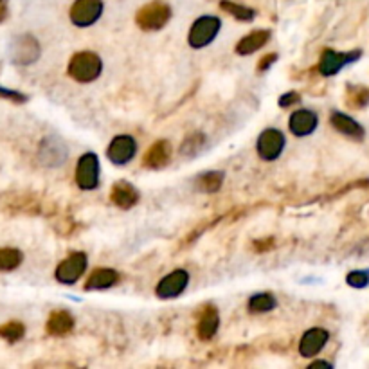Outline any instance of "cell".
<instances>
[{
  "mask_svg": "<svg viewBox=\"0 0 369 369\" xmlns=\"http://www.w3.org/2000/svg\"><path fill=\"white\" fill-rule=\"evenodd\" d=\"M276 307L277 301L270 292H260V294H254L249 299V312H253V314H267V312H272Z\"/></svg>",
  "mask_w": 369,
  "mask_h": 369,
  "instance_id": "obj_22",
  "label": "cell"
},
{
  "mask_svg": "<svg viewBox=\"0 0 369 369\" xmlns=\"http://www.w3.org/2000/svg\"><path fill=\"white\" fill-rule=\"evenodd\" d=\"M317 123V114H315L314 110L301 109L295 110L290 116V119H288V128H290V132L294 133L295 137H307L315 132Z\"/></svg>",
  "mask_w": 369,
  "mask_h": 369,
  "instance_id": "obj_14",
  "label": "cell"
},
{
  "mask_svg": "<svg viewBox=\"0 0 369 369\" xmlns=\"http://www.w3.org/2000/svg\"><path fill=\"white\" fill-rule=\"evenodd\" d=\"M362 53L360 51H351V53H338L334 51V49H326L321 55V60H319V72L323 76H335V74L341 72L348 63H353L360 58Z\"/></svg>",
  "mask_w": 369,
  "mask_h": 369,
  "instance_id": "obj_9",
  "label": "cell"
},
{
  "mask_svg": "<svg viewBox=\"0 0 369 369\" xmlns=\"http://www.w3.org/2000/svg\"><path fill=\"white\" fill-rule=\"evenodd\" d=\"M218 326H220V315L213 304H206L200 312V319L197 323V335L200 341H211L216 335Z\"/></svg>",
  "mask_w": 369,
  "mask_h": 369,
  "instance_id": "obj_16",
  "label": "cell"
},
{
  "mask_svg": "<svg viewBox=\"0 0 369 369\" xmlns=\"http://www.w3.org/2000/svg\"><path fill=\"white\" fill-rule=\"evenodd\" d=\"M110 200L121 209H132L137 202H139V191L130 182L121 180L110 191Z\"/></svg>",
  "mask_w": 369,
  "mask_h": 369,
  "instance_id": "obj_18",
  "label": "cell"
},
{
  "mask_svg": "<svg viewBox=\"0 0 369 369\" xmlns=\"http://www.w3.org/2000/svg\"><path fill=\"white\" fill-rule=\"evenodd\" d=\"M89 258L85 253H72L56 267L55 277L62 285H74L87 270Z\"/></svg>",
  "mask_w": 369,
  "mask_h": 369,
  "instance_id": "obj_6",
  "label": "cell"
},
{
  "mask_svg": "<svg viewBox=\"0 0 369 369\" xmlns=\"http://www.w3.org/2000/svg\"><path fill=\"white\" fill-rule=\"evenodd\" d=\"M23 256L18 249L13 247H2L0 249V272H11L20 267Z\"/></svg>",
  "mask_w": 369,
  "mask_h": 369,
  "instance_id": "obj_24",
  "label": "cell"
},
{
  "mask_svg": "<svg viewBox=\"0 0 369 369\" xmlns=\"http://www.w3.org/2000/svg\"><path fill=\"white\" fill-rule=\"evenodd\" d=\"M40 163L47 167H56L65 163L67 159V146L58 139V137H45L40 143L38 150Z\"/></svg>",
  "mask_w": 369,
  "mask_h": 369,
  "instance_id": "obj_12",
  "label": "cell"
},
{
  "mask_svg": "<svg viewBox=\"0 0 369 369\" xmlns=\"http://www.w3.org/2000/svg\"><path fill=\"white\" fill-rule=\"evenodd\" d=\"M346 101L351 109H364L369 103V90L365 87H348Z\"/></svg>",
  "mask_w": 369,
  "mask_h": 369,
  "instance_id": "obj_27",
  "label": "cell"
},
{
  "mask_svg": "<svg viewBox=\"0 0 369 369\" xmlns=\"http://www.w3.org/2000/svg\"><path fill=\"white\" fill-rule=\"evenodd\" d=\"M26 335V326L20 321H9L0 326V337L8 342H18Z\"/></svg>",
  "mask_w": 369,
  "mask_h": 369,
  "instance_id": "obj_28",
  "label": "cell"
},
{
  "mask_svg": "<svg viewBox=\"0 0 369 369\" xmlns=\"http://www.w3.org/2000/svg\"><path fill=\"white\" fill-rule=\"evenodd\" d=\"M331 368V364L330 362H326V360H315L314 364H310V368Z\"/></svg>",
  "mask_w": 369,
  "mask_h": 369,
  "instance_id": "obj_34",
  "label": "cell"
},
{
  "mask_svg": "<svg viewBox=\"0 0 369 369\" xmlns=\"http://www.w3.org/2000/svg\"><path fill=\"white\" fill-rule=\"evenodd\" d=\"M40 55H42V47H40L38 40L33 35H20L13 40L11 62L15 63V65H33L35 62H38Z\"/></svg>",
  "mask_w": 369,
  "mask_h": 369,
  "instance_id": "obj_4",
  "label": "cell"
},
{
  "mask_svg": "<svg viewBox=\"0 0 369 369\" xmlns=\"http://www.w3.org/2000/svg\"><path fill=\"white\" fill-rule=\"evenodd\" d=\"M187 285H189V274L184 268H177V270H173L159 281L155 288V295L164 301L175 299L186 290Z\"/></svg>",
  "mask_w": 369,
  "mask_h": 369,
  "instance_id": "obj_10",
  "label": "cell"
},
{
  "mask_svg": "<svg viewBox=\"0 0 369 369\" xmlns=\"http://www.w3.org/2000/svg\"><path fill=\"white\" fill-rule=\"evenodd\" d=\"M137 143L132 136H117L114 137L112 143L109 144L106 155L109 160L116 166H125L136 157Z\"/></svg>",
  "mask_w": 369,
  "mask_h": 369,
  "instance_id": "obj_11",
  "label": "cell"
},
{
  "mask_svg": "<svg viewBox=\"0 0 369 369\" xmlns=\"http://www.w3.org/2000/svg\"><path fill=\"white\" fill-rule=\"evenodd\" d=\"M301 101V96L297 92H287L280 97V106L281 109H290V106L297 105Z\"/></svg>",
  "mask_w": 369,
  "mask_h": 369,
  "instance_id": "obj_31",
  "label": "cell"
},
{
  "mask_svg": "<svg viewBox=\"0 0 369 369\" xmlns=\"http://www.w3.org/2000/svg\"><path fill=\"white\" fill-rule=\"evenodd\" d=\"M0 97H4V99H9L13 103H26L28 101V96L18 90H11V89H4V87H0Z\"/></svg>",
  "mask_w": 369,
  "mask_h": 369,
  "instance_id": "obj_30",
  "label": "cell"
},
{
  "mask_svg": "<svg viewBox=\"0 0 369 369\" xmlns=\"http://www.w3.org/2000/svg\"><path fill=\"white\" fill-rule=\"evenodd\" d=\"M220 8L226 13H229V15H233L236 20H240V22H253L256 18V11L254 9L236 4V2H231V0H221Z\"/></svg>",
  "mask_w": 369,
  "mask_h": 369,
  "instance_id": "obj_25",
  "label": "cell"
},
{
  "mask_svg": "<svg viewBox=\"0 0 369 369\" xmlns=\"http://www.w3.org/2000/svg\"><path fill=\"white\" fill-rule=\"evenodd\" d=\"M330 121H331V126H334L338 133H342V136L350 137V139H353V141L364 139L365 130L362 128V125H358L353 117L346 116V114H342V112H334L331 114Z\"/></svg>",
  "mask_w": 369,
  "mask_h": 369,
  "instance_id": "obj_17",
  "label": "cell"
},
{
  "mask_svg": "<svg viewBox=\"0 0 369 369\" xmlns=\"http://www.w3.org/2000/svg\"><path fill=\"white\" fill-rule=\"evenodd\" d=\"M74 317L67 310H55L47 319L45 330L53 337H65L72 331Z\"/></svg>",
  "mask_w": 369,
  "mask_h": 369,
  "instance_id": "obj_19",
  "label": "cell"
},
{
  "mask_svg": "<svg viewBox=\"0 0 369 369\" xmlns=\"http://www.w3.org/2000/svg\"><path fill=\"white\" fill-rule=\"evenodd\" d=\"M171 18V6L164 0H152L137 11L136 23L143 31H159Z\"/></svg>",
  "mask_w": 369,
  "mask_h": 369,
  "instance_id": "obj_2",
  "label": "cell"
},
{
  "mask_svg": "<svg viewBox=\"0 0 369 369\" xmlns=\"http://www.w3.org/2000/svg\"><path fill=\"white\" fill-rule=\"evenodd\" d=\"M268 40H270V31H268V29H258V31H253L247 36H243V38L236 43V53L240 56L254 55L256 51H260Z\"/></svg>",
  "mask_w": 369,
  "mask_h": 369,
  "instance_id": "obj_20",
  "label": "cell"
},
{
  "mask_svg": "<svg viewBox=\"0 0 369 369\" xmlns=\"http://www.w3.org/2000/svg\"><path fill=\"white\" fill-rule=\"evenodd\" d=\"M119 283V274L114 268H96L85 283V290H106Z\"/></svg>",
  "mask_w": 369,
  "mask_h": 369,
  "instance_id": "obj_21",
  "label": "cell"
},
{
  "mask_svg": "<svg viewBox=\"0 0 369 369\" xmlns=\"http://www.w3.org/2000/svg\"><path fill=\"white\" fill-rule=\"evenodd\" d=\"M276 60H277L276 53H270V55L263 56V58H261V62L258 63V70H260V72H265V70H268L270 67H272V63L276 62Z\"/></svg>",
  "mask_w": 369,
  "mask_h": 369,
  "instance_id": "obj_32",
  "label": "cell"
},
{
  "mask_svg": "<svg viewBox=\"0 0 369 369\" xmlns=\"http://www.w3.org/2000/svg\"><path fill=\"white\" fill-rule=\"evenodd\" d=\"M8 16V2L6 0H0V22Z\"/></svg>",
  "mask_w": 369,
  "mask_h": 369,
  "instance_id": "obj_33",
  "label": "cell"
},
{
  "mask_svg": "<svg viewBox=\"0 0 369 369\" xmlns=\"http://www.w3.org/2000/svg\"><path fill=\"white\" fill-rule=\"evenodd\" d=\"M328 338H330V334L324 328H312V330L304 331V335L299 341L301 357L312 358L321 353L323 348L326 346Z\"/></svg>",
  "mask_w": 369,
  "mask_h": 369,
  "instance_id": "obj_13",
  "label": "cell"
},
{
  "mask_svg": "<svg viewBox=\"0 0 369 369\" xmlns=\"http://www.w3.org/2000/svg\"><path fill=\"white\" fill-rule=\"evenodd\" d=\"M103 0H76L70 6V22L76 28H90L103 15Z\"/></svg>",
  "mask_w": 369,
  "mask_h": 369,
  "instance_id": "obj_5",
  "label": "cell"
},
{
  "mask_svg": "<svg viewBox=\"0 0 369 369\" xmlns=\"http://www.w3.org/2000/svg\"><path fill=\"white\" fill-rule=\"evenodd\" d=\"M346 283L353 288H365L369 285V270H353L348 274Z\"/></svg>",
  "mask_w": 369,
  "mask_h": 369,
  "instance_id": "obj_29",
  "label": "cell"
},
{
  "mask_svg": "<svg viewBox=\"0 0 369 369\" xmlns=\"http://www.w3.org/2000/svg\"><path fill=\"white\" fill-rule=\"evenodd\" d=\"M67 72H69V76L74 82L92 83L101 76L103 62L96 53L79 51L70 58Z\"/></svg>",
  "mask_w": 369,
  "mask_h": 369,
  "instance_id": "obj_1",
  "label": "cell"
},
{
  "mask_svg": "<svg viewBox=\"0 0 369 369\" xmlns=\"http://www.w3.org/2000/svg\"><path fill=\"white\" fill-rule=\"evenodd\" d=\"M99 159L96 153L89 152L79 157L76 166V184L82 189L92 191L99 186Z\"/></svg>",
  "mask_w": 369,
  "mask_h": 369,
  "instance_id": "obj_7",
  "label": "cell"
},
{
  "mask_svg": "<svg viewBox=\"0 0 369 369\" xmlns=\"http://www.w3.org/2000/svg\"><path fill=\"white\" fill-rule=\"evenodd\" d=\"M171 153H173V150H171V144L167 143L166 139L157 141V143H153L152 146L148 148L143 163L144 166L150 167V170H160V167L170 164Z\"/></svg>",
  "mask_w": 369,
  "mask_h": 369,
  "instance_id": "obj_15",
  "label": "cell"
},
{
  "mask_svg": "<svg viewBox=\"0 0 369 369\" xmlns=\"http://www.w3.org/2000/svg\"><path fill=\"white\" fill-rule=\"evenodd\" d=\"M285 144H287V139H285L283 132L276 128H267L258 137L256 152L263 160H276L283 153Z\"/></svg>",
  "mask_w": 369,
  "mask_h": 369,
  "instance_id": "obj_8",
  "label": "cell"
},
{
  "mask_svg": "<svg viewBox=\"0 0 369 369\" xmlns=\"http://www.w3.org/2000/svg\"><path fill=\"white\" fill-rule=\"evenodd\" d=\"M221 28V20L213 15H204L193 22L187 35V42L193 49H202L207 47L218 36Z\"/></svg>",
  "mask_w": 369,
  "mask_h": 369,
  "instance_id": "obj_3",
  "label": "cell"
},
{
  "mask_svg": "<svg viewBox=\"0 0 369 369\" xmlns=\"http://www.w3.org/2000/svg\"><path fill=\"white\" fill-rule=\"evenodd\" d=\"M224 184V173L221 171H207L197 179V189L202 193H216Z\"/></svg>",
  "mask_w": 369,
  "mask_h": 369,
  "instance_id": "obj_23",
  "label": "cell"
},
{
  "mask_svg": "<svg viewBox=\"0 0 369 369\" xmlns=\"http://www.w3.org/2000/svg\"><path fill=\"white\" fill-rule=\"evenodd\" d=\"M204 146H206V136L200 132H194L184 141L182 146H180V153H182L184 157H193L197 155V153H200V150H202Z\"/></svg>",
  "mask_w": 369,
  "mask_h": 369,
  "instance_id": "obj_26",
  "label": "cell"
}]
</instances>
